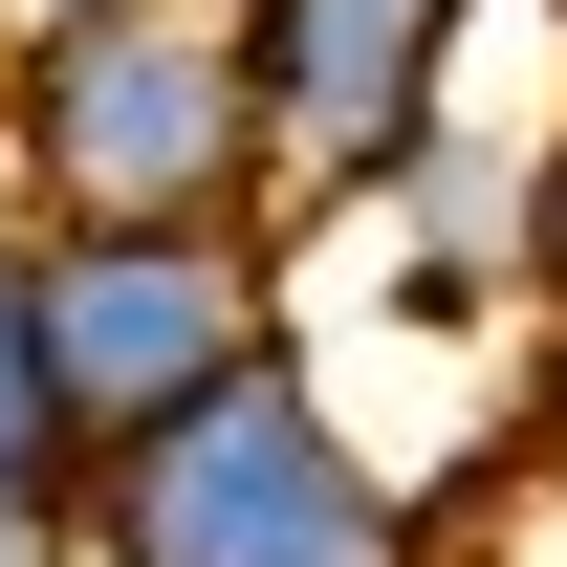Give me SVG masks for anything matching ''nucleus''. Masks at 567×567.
I'll list each match as a JSON object with an SVG mask.
<instances>
[{
    "label": "nucleus",
    "instance_id": "423d86ee",
    "mask_svg": "<svg viewBox=\"0 0 567 567\" xmlns=\"http://www.w3.org/2000/svg\"><path fill=\"white\" fill-rule=\"evenodd\" d=\"M524 306H546V328H567V132L524 153Z\"/></svg>",
    "mask_w": 567,
    "mask_h": 567
},
{
    "label": "nucleus",
    "instance_id": "7ed1b4c3",
    "mask_svg": "<svg viewBox=\"0 0 567 567\" xmlns=\"http://www.w3.org/2000/svg\"><path fill=\"white\" fill-rule=\"evenodd\" d=\"M262 328H284L262 218H22V350H44V436L66 458L218 393Z\"/></svg>",
    "mask_w": 567,
    "mask_h": 567
},
{
    "label": "nucleus",
    "instance_id": "0eeeda50",
    "mask_svg": "<svg viewBox=\"0 0 567 567\" xmlns=\"http://www.w3.org/2000/svg\"><path fill=\"white\" fill-rule=\"evenodd\" d=\"M0 567H66V502L44 481H0Z\"/></svg>",
    "mask_w": 567,
    "mask_h": 567
},
{
    "label": "nucleus",
    "instance_id": "6e6552de",
    "mask_svg": "<svg viewBox=\"0 0 567 567\" xmlns=\"http://www.w3.org/2000/svg\"><path fill=\"white\" fill-rule=\"evenodd\" d=\"M44 22H87V0H0V44H44Z\"/></svg>",
    "mask_w": 567,
    "mask_h": 567
},
{
    "label": "nucleus",
    "instance_id": "f03ea898",
    "mask_svg": "<svg viewBox=\"0 0 567 567\" xmlns=\"http://www.w3.org/2000/svg\"><path fill=\"white\" fill-rule=\"evenodd\" d=\"M0 175L22 218H284L240 0H87L0 44Z\"/></svg>",
    "mask_w": 567,
    "mask_h": 567
},
{
    "label": "nucleus",
    "instance_id": "39448f33",
    "mask_svg": "<svg viewBox=\"0 0 567 567\" xmlns=\"http://www.w3.org/2000/svg\"><path fill=\"white\" fill-rule=\"evenodd\" d=\"M0 481L66 502V436H44V350H22V218H0Z\"/></svg>",
    "mask_w": 567,
    "mask_h": 567
},
{
    "label": "nucleus",
    "instance_id": "20e7f679",
    "mask_svg": "<svg viewBox=\"0 0 567 567\" xmlns=\"http://www.w3.org/2000/svg\"><path fill=\"white\" fill-rule=\"evenodd\" d=\"M458 22H481V0H240L284 197H371V175L458 110Z\"/></svg>",
    "mask_w": 567,
    "mask_h": 567
},
{
    "label": "nucleus",
    "instance_id": "1a4fd4ad",
    "mask_svg": "<svg viewBox=\"0 0 567 567\" xmlns=\"http://www.w3.org/2000/svg\"><path fill=\"white\" fill-rule=\"evenodd\" d=\"M546 458H567V415H546Z\"/></svg>",
    "mask_w": 567,
    "mask_h": 567
},
{
    "label": "nucleus",
    "instance_id": "f257e3e1",
    "mask_svg": "<svg viewBox=\"0 0 567 567\" xmlns=\"http://www.w3.org/2000/svg\"><path fill=\"white\" fill-rule=\"evenodd\" d=\"M66 567H436V502L328 415V371L240 350L218 393H175L153 436L66 458Z\"/></svg>",
    "mask_w": 567,
    "mask_h": 567
}]
</instances>
